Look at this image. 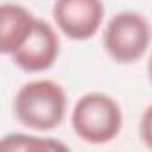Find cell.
<instances>
[{"label": "cell", "mask_w": 152, "mask_h": 152, "mask_svg": "<svg viewBox=\"0 0 152 152\" xmlns=\"http://www.w3.org/2000/svg\"><path fill=\"white\" fill-rule=\"evenodd\" d=\"M36 16L20 4L6 2L0 7V52L13 57L34 29Z\"/></svg>", "instance_id": "8992f818"}, {"label": "cell", "mask_w": 152, "mask_h": 152, "mask_svg": "<svg viewBox=\"0 0 152 152\" xmlns=\"http://www.w3.org/2000/svg\"><path fill=\"white\" fill-rule=\"evenodd\" d=\"M68 109V97L61 84L38 79L23 84L13 100L15 118L27 129L47 132L57 129Z\"/></svg>", "instance_id": "6da1fadb"}, {"label": "cell", "mask_w": 152, "mask_h": 152, "mask_svg": "<svg viewBox=\"0 0 152 152\" xmlns=\"http://www.w3.org/2000/svg\"><path fill=\"white\" fill-rule=\"evenodd\" d=\"M124 124L120 104L102 91H90L79 97L72 109V129L79 140L90 145L113 141Z\"/></svg>", "instance_id": "7a4b0ae2"}, {"label": "cell", "mask_w": 152, "mask_h": 152, "mask_svg": "<svg viewBox=\"0 0 152 152\" xmlns=\"http://www.w3.org/2000/svg\"><path fill=\"white\" fill-rule=\"evenodd\" d=\"M102 43L113 61L120 64L138 63L152 43V25L136 11H122L106 23Z\"/></svg>", "instance_id": "3957f363"}, {"label": "cell", "mask_w": 152, "mask_h": 152, "mask_svg": "<svg viewBox=\"0 0 152 152\" xmlns=\"http://www.w3.org/2000/svg\"><path fill=\"white\" fill-rule=\"evenodd\" d=\"M4 150H66L68 147L54 138H39L34 134H7L0 143Z\"/></svg>", "instance_id": "52a82bcc"}, {"label": "cell", "mask_w": 152, "mask_h": 152, "mask_svg": "<svg viewBox=\"0 0 152 152\" xmlns=\"http://www.w3.org/2000/svg\"><path fill=\"white\" fill-rule=\"evenodd\" d=\"M59 50L61 43L54 27L48 22L38 18L32 32L11 59L22 72L38 73L54 66L59 57Z\"/></svg>", "instance_id": "5b68a950"}, {"label": "cell", "mask_w": 152, "mask_h": 152, "mask_svg": "<svg viewBox=\"0 0 152 152\" xmlns=\"http://www.w3.org/2000/svg\"><path fill=\"white\" fill-rule=\"evenodd\" d=\"M147 73H148V79H150V84H152V52H150V57H148V63H147Z\"/></svg>", "instance_id": "9c48e42d"}, {"label": "cell", "mask_w": 152, "mask_h": 152, "mask_svg": "<svg viewBox=\"0 0 152 152\" xmlns=\"http://www.w3.org/2000/svg\"><path fill=\"white\" fill-rule=\"evenodd\" d=\"M140 138L141 143L152 150V104H148L145 107V111L141 113L140 118Z\"/></svg>", "instance_id": "ba28073f"}, {"label": "cell", "mask_w": 152, "mask_h": 152, "mask_svg": "<svg viewBox=\"0 0 152 152\" xmlns=\"http://www.w3.org/2000/svg\"><path fill=\"white\" fill-rule=\"evenodd\" d=\"M102 0H56L52 18L59 32L72 41L93 38L104 23Z\"/></svg>", "instance_id": "277c9868"}]
</instances>
